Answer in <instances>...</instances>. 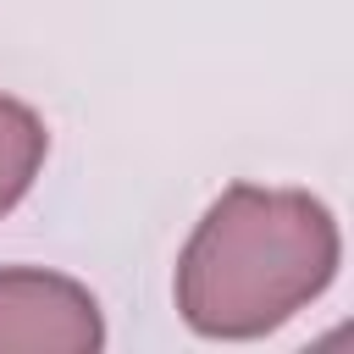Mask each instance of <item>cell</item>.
I'll use <instances>...</instances> for the list:
<instances>
[{"label": "cell", "instance_id": "obj_1", "mask_svg": "<svg viewBox=\"0 0 354 354\" xmlns=\"http://www.w3.org/2000/svg\"><path fill=\"white\" fill-rule=\"evenodd\" d=\"M337 254L315 194L232 183L177 260V310L199 337H266L332 282Z\"/></svg>", "mask_w": 354, "mask_h": 354}, {"label": "cell", "instance_id": "obj_3", "mask_svg": "<svg viewBox=\"0 0 354 354\" xmlns=\"http://www.w3.org/2000/svg\"><path fill=\"white\" fill-rule=\"evenodd\" d=\"M44 149H50V133H44L39 111L0 94V216L33 188V177L44 166Z\"/></svg>", "mask_w": 354, "mask_h": 354}, {"label": "cell", "instance_id": "obj_2", "mask_svg": "<svg viewBox=\"0 0 354 354\" xmlns=\"http://www.w3.org/2000/svg\"><path fill=\"white\" fill-rule=\"evenodd\" d=\"M105 343L100 304L55 271H0V354H94Z\"/></svg>", "mask_w": 354, "mask_h": 354}]
</instances>
